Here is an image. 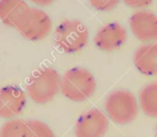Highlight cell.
Wrapping results in <instances>:
<instances>
[{
	"mask_svg": "<svg viewBox=\"0 0 157 137\" xmlns=\"http://www.w3.org/2000/svg\"><path fill=\"white\" fill-rule=\"evenodd\" d=\"M97 82L94 74L85 68L75 67L66 72L61 78V94L73 102H84L96 91Z\"/></svg>",
	"mask_w": 157,
	"mask_h": 137,
	"instance_id": "1",
	"label": "cell"
},
{
	"mask_svg": "<svg viewBox=\"0 0 157 137\" xmlns=\"http://www.w3.org/2000/svg\"><path fill=\"white\" fill-rule=\"evenodd\" d=\"M105 112L109 119L119 125L131 123L139 113V100L130 91L115 90L105 100Z\"/></svg>",
	"mask_w": 157,
	"mask_h": 137,
	"instance_id": "2",
	"label": "cell"
},
{
	"mask_svg": "<svg viewBox=\"0 0 157 137\" xmlns=\"http://www.w3.org/2000/svg\"><path fill=\"white\" fill-rule=\"evenodd\" d=\"M60 74L51 67L35 72L27 84L29 97L36 104H46L52 101L60 91Z\"/></svg>",
	"mask_w": 157,
	"mask_h": 137,
	"instance_id": "3",
	"label": "cell"
},
{
	"mask_svg": "<svg viewBox=\"0 0 157 137\" xmlns=\"http://www.w3.org/2000/svg\"><path fill=\"white\" fill-rule=\"evenodd\" d=\"M89 38L88 28L78 20H65L55 30V44L67 54L82 51L87 45Z\"/></svg>",
	"mask_w": 157,
	"mask_h": 137,
	"instance_id": "4",
	"label": "cell"
},
{
	"mask_svg": "<svg viewBox=\"0 0 157 137\" xmlns=\"http://www.w3.org/2000/svg\"><path fill=\"white\" fill-rule=\"evenodd\" d=\"M108 128L107 116L98 108H92L78 119L74 132L76 137H104Z\"/></svg>",
	"mask_w": 157,
	"mask_h": 137,
	"instance_id": "5",
	"label": "cell"
},
{
	"mask_svg": "<svg viewBox=\"0 0 157 137\" xmlns=\"http://www.w3.org/2000/svg\"><path fill=\"white\" fill-rule=\"evenodd\" d=\"M52 26V20L44 10L32 8L27 19L18 30L26 39L40 41L51 33Z\"/></svg>",
	"mask_w": 157,
	"mask_h": 137,
	"instance_id": "6",
	"label": "cell"
},
{
	"mask_svg": "<svg viewBox=\"0 0 157 137\" xmlns=\"http://www.w3.org/2000/svg\"><path fill=\"white\" fill-rule=\"evenodd\" d=\"M132 34L145 44L157 42V15L148 10L134 12L128 21Z\"/></svg>",
	"mask_w": 157,
	"mask_h": 137,
	"instance_id": "7",
	"label": "cell"
},
{
	"mask_svg": "<svg viewBox=\"0 0 157 137\" xmlns=\"http://www.w3.org/2000/svg\"><path fill=\"white\" fill-rule=\"evenodd\" d=\"M126 28L119 22H112L102 26L95 33L94 41L97 48L105 52L119 49L127 41Z\"/></svg>",
	"mask_w": 157,
	"mask_h": 137,
	"instance_id": "8",
	"label": "cell"
},
{
	"mask_svg": "<svg viewBox=\"0 0 157 137\" xmlns=\"http://www.w3.org/2000/svg\"><path fill=\"white\" fill-rule=\"evenodd\" d=\"M26 96L24 91L16 85H8L0 89V117L12 119L25 108Z\"/></svg>",
	"mask_w": 157,
	"mask_h": 137,
	"instance_id": "9",
	"label": "cell"
},
{
	"mask_svg": "<svg viewBox=\"0 0 157 137\" xmlns=\"http://www.w3.org/2000/svg\"><path fill=\"white\" fill-rule=\"evenodd\" d=\"M32 8L20 0L0 1V20L4 24L19 29L27 19Z\"/></svg>",
	"mask_w": 157,
	"mask_h": 137,
	"instance_id": "10",
	"label": "cell"
},
{
	"mask_svg": "<svg viewBox=\"0 0 157 137\" xmlns=\"http://www.w3.org/2000/svg\"><path fill=\"white\" fill-rule=\"evenodd\" d=\"M134 65L143 75H157V42L144 44L134 53Z\"/></svg>",
	"mask_w": 157,
	"mask_h": 137,
	"instance_id": "11",
	"label": "cell"
},
{
	"mask_svg": "<svg viewBox=\"0 0 157 137\" xmlns=\"http://www.w3.org/2000/svg\"><path fill=\"white\" fill-rule=\"evenodd\" d=\"M139 105L146 116L157 119V82L151 83L141 89Z\"/></svg>",
	"mask_w": 157,
	"mask_h": 137,
	"instance_id": "12",
	"label": "cell"
},
{
	"mask_svg": "<svg viewBox=\"0 0 157 137\" xmlns=\"http://www.w3.org/2000/svg\"><path fill=\"white\" fill-rule=\"evenodd\" d=\"M26 122V137H56L52 129L38 119H29Z\"/></svg>",
	"mask_w": 157,
	"mask_h": 137,
	"instance_id": "13",
	"label": "cell"
},
{
	"mask_svg": "<svg viewBox=\"0 0 157 137\" xmlns=\"http://www.w3.org/2000/svg\"><path fill=\"white\" fill-rule=\"evenodd\" d=\"M0 137H26V122L21 119L8 120L1 127Z\"/></svg>",
	"mask_w": 157,
	"mask_h": 137,
	"instance_id": "14",
	"label": "cell"
},
{
	"mask_svg": "<svg viewBox=\"0 0 157 137\" xmlns=\"http://www.w3.org/2000/svg\"><path fill=\"white\" fill-rule=\"evenodd\" d=\"M119 4V1L117 0H92L90 1V5L98 11H103V12H107V11H112L114 10Z\"/></svg>",
	"mask_w": 157,
	"mask_h": 137,
	"instance_id": "15",
	"label": "cell"
},
{
	"mask_svg": "<svg viewBox=\"0 0 157 137\" xmlns=\"http://www.w3.org/2000/svg\"><path fill=\"white\" fill-rule=\"evenodd\" d=\"M124 3L128 7L134 10H138V11H140L145 10V9L149 8L152 4V1H151V0H126Z\"/></svg>",
	"mask_w": 157,
	"mask_h": 137,
	"instance_id": "16",
	"label": "cell"
},
{
	"mask_svg": "<svg viewBox=\"0 0 157 137\" xmlns=\"http://www.w3.org/2000/svg\"><path fill=\"white\" fill-rule=\"evenodd\" d=\"M33 2L39 6H47V5H51L53 3V1H33Z\"/></svg>",
	"mask_w": 157,
	"mask_h": 137,
	"instance_id": "17",
	"label": "cell"
},
{
	"mask_svg": "<svg viewBox=\"0 0 157 137\" xmlns=\"http://www.w3.org/2000/svg\"><path fill=\"white\" fill-rule=\"evenodd\" d=\"M155 136L157 137V125H156V129H155Z\"/></svg>",
	"mask_w": 157,
	"mask_h": 137,
	"instance_id": "18",
	"label": "cell"
},
{
	"mask_svg": "<svg viewBox=\"0 0 157 137\" xmlns=\"http://www.w3.org/2000/svg\"><path fill=\"white\" fill-rule=\"evenodd\" d=\"M156 76H157V75H156Z\"/></svg>",
	"mask_w": 157,
	"mask_h": 137,
	"instance_id": "19",
	"label": "cell"
}]
</instances>
